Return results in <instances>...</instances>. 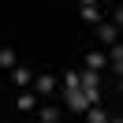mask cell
<instances>
[{"label":"cell","mask_w":123,"mask_h":123,"mask_svg":"<svg viewBox=\"0 0 123 123\" xmlns=\"http://www.w3.org/2000/svg\"><path fill=\"white\" fill-rule=\"evenodd\" d=\"M63 90H67V93L78 90V71H67V75H63Z\"/></svg>","instance_id":"8"},{"label":"cell","mask_w":123,"mask_h":123,"mask_svg":"<svg viewBox=\"0 0 123 123\" xmlns=\"http://www.w3.org/2000/svg\"><path fill=\"white\" fill-rule=\"evenodd\" d=\"M86 67H90V71L105 67V52H86Z\"/></svg>","instance_id":"7"},{"label":"cell","mask_w":123,"mask_h":123,"mask_svg":"<svg viewBox=\"0 0 123 123\" xmlns=\"http://www.w3.org/2000/svg\"><path fill=\"white\" fill-rule=\"evenodd\" d=\"M78 15H82V23H101V8L93 0H82L78 4Z\"/></svg>","instance_id":"1"},{"label":"cell","mask_w":123,"mask_h":123,"mask_svg":"<svg viewBox=\"0 0 123 123\" xmlns=\"http://www.w3.org/2000/svg\"><path fill=\"white\" fill-rule=\"evenodd\" d=\"M15 105H19V112H34V108H37V97H34L30 90H23V93H19V101H15Z\"/></svg>","instance_id":"3"},{"label":"cell","mask_w":123,"mask_h":123,"mask_svg":"<svg viewBox=\"0 0 123 123\" xmlns=\"http://www.w3.org/2000/svg\"><path fill=\"white\" fill-rule=\"evenodd\" d=\"M90 123H108V116L101 112V108H90Z\"/></svg>","instance_id":"10"},{"label":"cell","mask_w":123,"mask_h":123,"mask_svg":"<svg viewBox=\"0 0 123 123\" xmlns=\"http://www.w3.org/2000/svg\"><path fill=\"white\" fill-rule=\"evenodd\" d=\"M11 82H15V86H23V90H26V86L34 82V71H30V67H15V71H11Z\"/></svg>","instance_id":"2"},{"label":"cell","mask_w":123,"mask_h":123,"mask_svg":"<svg viewBox=\"0 0 123 123\" xmlns=\"http://www.w3.org/2000/svg\"><path fill=\"white\" fill-rule=\"evenodd\" d=\"M0 67H4V71H15L19 67V63H15V49H8V45L0 49Z\"/></svg>","instance_id":"5"},{"label":"cell","mask_w":123,"mask_h":123,"mask_svg":"<svg viewBox=\"0 0 123 123\" xmlns=\"http://www.w3.org/2000/svg\"><path fill=\"white\" fill-rule=\"evenodd\" d=\"M97 37L105 41V45H116V26L112 23H97Z\"/></svg>","instance_id":"4"},{"label":"cell","mask_w":123,"mask_h":123,"mask_svg":"<svg viewBox=\"0 0 123 123\" xmlns=\"http://www.w3.org/2000/svg\"><path fill=\"white\" fill-rule=\"evenodd\" d=\"M41 123H60V112L56 108H41Z\"/></svg>","instance_id":"9"},{"label":"cell","mask_w":123,"mask_h":123,"mask_svg":"<svg viewBox=\"0 0 123 123\" xmlns=\"http://www.w3.org/2000/svg\"><path fill=\"white\" fill-rule=\"evenodd\" d=\"M52 90H56V78L52 75H37V93H41V97H49Z\"/></svg>","instance_id":"6"}]
</instances>
